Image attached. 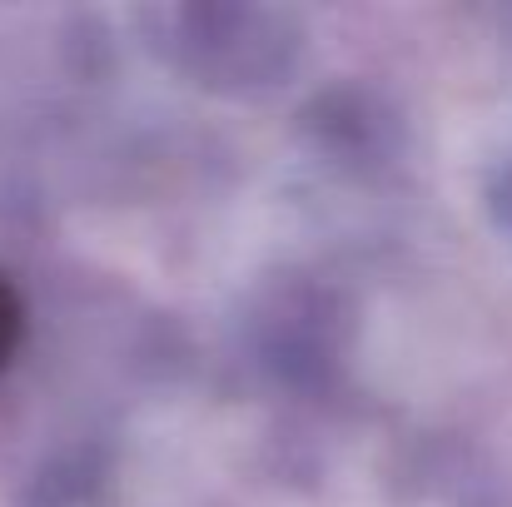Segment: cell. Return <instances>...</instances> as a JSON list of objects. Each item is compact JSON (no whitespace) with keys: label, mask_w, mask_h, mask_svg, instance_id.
I'll use <instances>...</instances> for the list:
<instances>
[{"label":"cell","mask_w":512,"mask_h":507,"mask_svg":"<svg viewBox=\"0 0 512 507\" xmlns=\"http://www.w3.org/2000/svg\"><path fill=\"white\" fill-rule=\"evenodd\" d=\"M20 329H25L20 299H15V289L0 279V368H5V363H10V353L20 348Z\"/></svg>","instance_id":"1"}]
</instances>
